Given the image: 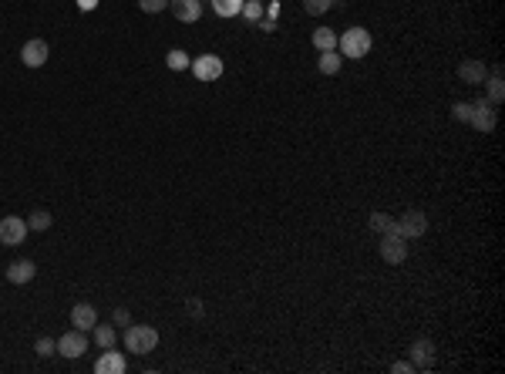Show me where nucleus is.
<instances>
[{
    "instance_id": "nucleus-29",
    "label": "nucleus",
    "mask_w": 505,
    "mask_h": 374,
    "mask_svg": "<svg viewBox=\"0 0 505 374\" xmlns=\"http://www.w3.org/2000/svg\"><path fill=\"white\" fill-rule=\"evenodd\" d=\"M391 371H394V374H408V371H415V364H411V361H394V364H391Z\"/></svg>"
},
{
    "instance_id": "nucleus-26",
    "label": "nucleus",
    "mask_w": 505,
    "mask_h": 374,
    "mask_svg": "<svg viewBox=\"0 0 505 374\" xmlns=\"http://www.w3.org/2000/svg\"><path fill=\"white\" fill-rule=\"evenodd\" d=\"M34 351H37V357H50L54 351H58V340H54V338H37Z\"/></svg>"
},
{
    "instance_id": "nucleus-7",
    "label": "nucleus",
    "mask_w": 505,
    "mask_h": 374,
    "mask_svg": "<svg viewBox=\"0 0 505 374\" xmlns=\"http://www.w3.org/2000/svg\"><path fill=\"white\" fill-rule=\"evenodd\" d=\"M189 68L196 74V81H219L222 78V61H219L216 54H199Z\"/></svg>"
},
{
    "instance_id": "nucleus-1",
    "label": "nucleus",
    "mask_w": 505,
    "mask_h": 374,
    "mask_svg": "<svg viewBox=\"0 0 505 374\" xmlns=\"http://www.w3.org/2000/svg\"><path fill=\"white\" fill-rule=\"evenodd\" d=\"M159 347V330L149 323H128L125 330V351L132 354H152Z\"/></svg>"
},
{
    "instance_id": "nucleus-10",
    "label": "nucleus",
    "mask_w": 505,
    "mask_h": 374,
    "mask_svg": "<svg viewBox=\"0 0 505 374\" xmlns=\"http://www.w3.org/2000/svg\"><path fill=\"white\" fill-rule=\"evenodd\" d=\"M48 41L44 37H34V41H27L24 48H20V61L27 65V68H41V65H48Z\"/></svg>"
},
{
    "instance_id": "nucleus-21",
    "label": "nucleus",
    "mask_w": 505,
    "mask_h": 374,
    "mask_svg": "<svg viewBox=\"0 0 505 374\" xmlns=\"http://www.w3.org/2000/svg\"><path fill=\"white\" fill-rule=\"evenodd\" d=\"M368 226L374 229V233H398V229H394V220H391L387 213H370Z\"/></svg>"
},
{
    "instance_id": "nucleus-18",
    "label": "nucleus",
    "mask_w": 505,
    "mask_h": 374,
    "mask_svg": "<svg viewBox=\"0 0 505 374\" xmlns=\"http://www.w3.org/2000/svg\"><path fill=\"white\" fill-rule=\"evenodd\" d=\"M50 222H54V216H50L48 209H31V213H27V229L44 233V229H50Z\"/></svg>"
},
{
    "instance_id": "nucleus-24",
    "label": "nucleus",
    "mask_w": 505,
    "mask_h": 374,
    "mask_svg": "<svg viewBox=\"0 0 505 374\" xmlns=\"http://www.w3.org/2000/svg\"><path fill=\"white\" fill-rule=\"evenodd\" d=\"M239 14L250 20V24H256V20L263 18V0H243V11H239Z\"/></svg>"
},
{
    "instance_id": "nucleus-13",
    "label": "nucleus",
    "mask_w": 505,
    "mask_h": 374,
    "mask_svg": "<svg viewBox=\"0 0 505 374\" xmlns=\"http://www.w3.org/2000/svg\"><path fill=\"white\" fill-rule=\"evenodd\" d=\"M168 7L182 24H196L202 18V0H168Z\"/></svg>"
},
{
    "instance_id": "nucleus-22",
    "label": "nucleus",
    "mask_w": 505,
    "mask_h": 374,
    "mask_svg": "<svg viewBox=\"0 0 505 374\" xmlns=\"http://www.w3.org/2000/svg\"><path fill=\"white\" fill-rule=\"evenodd\" d=\"M166 65H168V71H185L192 61H189V54H185L182 48H172V51L166 54Z\"/></svg>"
},
{
    "instance_id": "nucleus-5",
    "label": "nucleus",
    "mask_w": 505,
    "mask_h": 374,
    "mask_svg": "<svg viewBox=\"0 0 505 374\" xmlns=\"http://www.w3.org/2000/svg\"><path fill=\"white\" fill-rule=\"evenodd\" d=\"M27 239V220L20 216H4L0 220V243L4 246H20Z\"/></svg>"
},
{
    "instance_id": "nucleus-17",
    "label": "nucleus",
    "mask_w": 505,
    "mask_h": 374,
    "mask_svg": "<svg viewBox=\"0 0 505 374\" xmlns=\"http://www.w3.org/2000/svg\"><path fill=\"white\" fill-rule=\"evenodd\" d=\"M340 65H344V54H337V51H320L317 68L323 71V74H337V71H340Z\"/></svg>"
},
{
    "instance_id": "nucleus-11",
    "label": "nucleus",
    "mask_w": 505,
    "mask_h": 374,
    "mask_svg": "<svg viewBox=\"0 0 505 374\" xmlns=\"http://www.w3.org/2000/svg\"><path fill=\"white\" fill-rule=\"evenodd\" d=\"M485 78H488L485 61H475V58H469V61H462V65H458V81H465V85H485Z\"/></svg>"
},
{
    "instance_id": "nucleus-31",
    "label": "nucleus",
    "mask_w": 505,
    "mask_h": 374,
    "mask_svg": "<svg viewBox=\"0 0 505 374\" xmlns=\"http://www.w3.org/2000/svg\"><path fill=\"white\" fill-rule=\"evenodd\" d=\"M74 4H78L81 11H95V7H98V0H74Z\"/></svg>"
},
{
    "instance_id": "nucleus-8",
    "label": "nucleus",
    "mask_w": 505,
    "mask_h": 374,
    "mask_svg": "<svg viewBox=\"0 0 505 374\" xmlns=\"http://www.w3.org/2000/svg\"><path fill=\"white\" fill-rule=\"evenodd\" d=\"M84 351H88V338H84V330H78V327L58 338V354L61 357H71V361H74V357H81Z\"/></svg>"
},
{
    "instance_id": "nucleus-6",
    "label": "nucleus",
    "mask_w": 505,
    "mask_h": 374,
    "mask_svg": "<svg viewBox=\"0 0 505 374\" xmlns=\"http://www.w3.org/2000/svg\"><path fill=\"white\" fill-rule=\"evenodd\" d=\"M381 260L391 263V267H398V263L408 260V243H404L401 233H384V239H381Z\"/></svg>"
},
{
    "instance_id": "nucleus-14",
    "label": "nucleus",
    "mask_w": 505,
    "mask_h": 374,
    "mask_svg": "<svg viewBox=\"0 0 505 374\" xmlns=\"http://www.w3.org/2000/svg\"><path fill=\"white\" fill-rule=\"evenodd\" d=\"M71 323L78 327V330H95V323H98V310L91 304H74L71 307Z\"/></svg>"
},
{
    "instance_id": "nucleus-19",
    "label": "nucleus",
    "mask_w": 505,
    "mask_h": 374,
    "mask_svg": "<svg viewBox=\"0 0 505 374\" xmlns=\"http://www.w3.org/2000/svg\"><path fill=\"white\" fill-rule=\"evenodd\" d=\"M314 48H317V51H334L337 34L330 31V27H317V31H314Z\"/></svg>"
},
{
    "instance_id": "nucleus-3",
    "label": "nucleus",
    "mask_w": 505,
    "mask_h": 374,
    "mask_svg": "<svg viewBox=\"0 0 505 374\" xmlns=\"http://www.w3.org/2000/svg\"><path fill=\"white\" fill-rule=\"evenodd\" d=\"M394 229H398L404 239H418L428 233V216H424L421 209H408L401 220H394Z\"/></svg>"
},
{
    "instance_id": "nucleus-30",
    "label": "nucleus",
    "mask_w": 505,
    "mask_h": 374,
    "mask_svg": "<svg viewBox=\"0 0 505 374\" xmlns=\"http://www.w3.org/2000/svg\"><path fill=\"white\" fill-rule=\"evenodd\" d=\"M112 321H115V323H128L132 317H128V310H125V307H118L115 314H112Z\"/></svg>"
},
{
    "instance_id": "nucleus-32",
    "label": "nucleus",
    "mask_w": 505,
    "mask_h": 374,
    "mask_svg": "<svg viewBox=\"0 0 505 374\" xmlns=\"http://www.w3.org/2000/svg\"><path fill=\"white\" fill-rule=\"evenodd\" d=\"M189 310H192V314L199 317V314H202V304H199V300H189Z\"/></svg>"
},
{
    "instance_id": "nucleus-27",
    "label": "nucleus",
    "mask_w": 505,
    "mask_h": 374,
    "mask_svg": "<svg viewBox=\"0 0 505 374\" xmlns=\"http://www.w3.org/2000/svg\"><path fill=\"white\" fill-rule=\"evenodd\" d=\"M138 7H142L145 14H162L168 7V0H138Z\"/></svg>"
},
{
    "instance_id": "nucleus-16",
    "label": "nucleus",
    "mask_w": 505,
    "mask_h": 374,
    "mask_svg": "<svg viewBox=\"0 0 505 374\" xmlns=\"http://www.w3.org/2000/svg\"><path fill=\"white\" fill-rule=\"evenodd\" d=\"M502 95H505L502 68H492V71H488V98H485V102L488 105H502Z\"/></svg>"
},
{
    "instance_id": "nucleus-4",
    "label": "nucleus",
    "mask_w": 505,
    "mask_h": 374,
    "mask_svg": "<svg viewBox=\"0 0 505 374\" xmlns=\"http://www.w3.org/2000/svg\"><path fill=\"white\" fill-rule=\"evenodd\" d=\"M469 125L475 128V132H485V135H492V132H495V105H488L485 98H482V102H475V105H471Z\"/></svg>"
},
{
    "instance_id": "nucleus-28",
    "label": "nucleus",
    "mask_w": 505,
    "mask_h": 374,
    "mask_svg": "<svg viewBox=\"0 0 505 374\" xmlns=\"http://www.w3.org/2000/svg\"><path fill=\"white\" fill-rule=\"evenodd\" d=\"M469 115H471V105L469 102H454L452 105V119L454 121H469Z\"/></svg>"
},
{
    "instance_id": "nucleus-15",
    "label": "nucleus",
    "mask_w": 505,
    "mask_h": 374,
    "mask_svg": "<svg viewBox=\"0 0 505 374\" xmlns=\"http://www.w3.org/2000/svg\"><path fill=\"white\" fill-rule=\"evenodd\" d=\"M34 273H37V267H34L31 260H14V263L7 267V280H11V283H31Z\"/></svg>"
},
{
    "instance_id": "nucleus-23",
    "label": "nucleus",
    "mask_w": 505,
    "mask_h": 374,
    "mask_svg": "<svg viewBox=\"0 0 505 374\" xmlns=\"http://www.w3.org/2000/svg\"><path fill=\"white\" fill-rule=\"evenodd\" d=\"M213 11L219 18H236L243 11V0H213Z\"/></svg>"
},
{
    "instance_id": "nucleus-25",
    "label": "nucleus",
    "mask_w": 505,
    "mask_h": 374,
    "mask_svg": "<svg viewBox=\"0 0 505 374\" xmlns=\"http://www.w3.org/2000/svg\"><path fill=\"white\" fill-rule=\"evenodd\" d=\"M330 7H334V0H303V11H307V14H314V18L327 14Z\"/></svg>"
},
{
    "instance_id": "nucleus-9",
    "label": "nucleus",
    "mask_w": 505,
    "mask_h": 374,
    "mask_svg": "<svg viewBox=\"0 0 505 374\" xmlns=\"http://www.w3.org/2000/svg\"><path fill=\"white\" fill-rule=\"evenodd\" d=\"M408 357H411L415 371H428V368H431V361H435V344H431L428 338L411 340V347H408Z\"/></svg>"
},
{
    "instance_id": "nucleus-2",
    "label": "nucleus",
    "mask_w": 505,
    "mask_h": 374,
    "mask_svg": "<svg viewBox=\"0 0 505 374\" xmlns=\"http://www.w3.org/2000/svg\"><path fill=\"white\" fill-rule=\"evenodd\" d=\"M370 44H374V37H370L368 27H347L344 34L337 37V48H340V54H347V58H364V54H370Z\"/></svg>"
},
{
    "instance_id": "nucleus-20",
    "label": "nucleus",
    "mask_w": 505,
    "mask_h": 374,
    "mask_svg": "<svg viewBox=\"0 0 505 374\" xmlns=\"http://www.w3.org/2000/svg\"><path fill=\"white\" fill-rule=\"evenodd\" d=\"M95 344H98L101 351H105V347H115V327H112V323H95Z\"/></svg>"
},
{
    "instance_id": "nucleus-12",
    "label": "nucleus",
    "mask_w": 505,
    "mask_h": 374,
    "mask_svg": "<svg viewBox=\"0 0 505 374\" xmlns=\"http://www.w3.org/2000/svg\"><path fill=\"white\" fill-rule=\"evenodd\" d=\"M125 368H128L125 354H121V351H112V347H105V354L95 361V371L98 374H125Z\"/></svg>"
}]
</instances>
